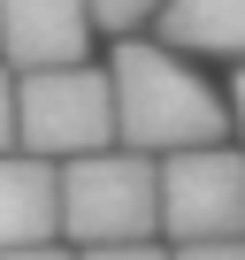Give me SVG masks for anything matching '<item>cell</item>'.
I'll return each instance as SVG.
<instances>
[{
	"mask_svg": "<svg viewBox=\"0 0 245 260\" xmlns=\"http://www.w3.org/2000/svg\"><path fill=\"white\" fill-rule=\"evenodd\" d=\"M107 100H115V146L138 161H176V153H207L230 146V107L215 92L207 69H192L184 54H169L161 39H131L107 61Z\"/></svg>",
	"mask_w": 245,
	"mask_h": 260,
	"instance_id": "obj_1",
	"label": "cell"
},
{
	"mask_svg": "<svg viewBox=\"0 0 245 260\" xmlns=\"http://www.w3.org/2000/svg\"><path fill=\"white\" fill-rule=\"evenodd\" d=\"M62 245L115 252V245H161V169L138 153H92L62 169Z\"/></svg>",
	"mask_w": 245,
	"mask_h": 260,
	"instance_id": "obj_2",
	"label": "cell"
},
{
	"mask_svg": "<svg viewBox=\"0 0 245 260\" xmlns=\"http://www.w3.org/2000/svg\"><path fill=\"white\" fill-rule=\"evenodd\" d=\"M115 146V100H107V69H54V77H23L16 84V153L69 169Z\"/></svg>",
	"mask_w": 245,
	"mask_h": 260,
	"instance_id": "obj_3",
	"label": "cell"
},
{
	"mask_svg": "<svg viewBox=\"0 0 245 260\" xmlns=\"http://www.w3.org/2000/svg\"><path fill=\"white\" fill-rule=\"evenodd\" d=\"M161 169V245H230L245 237V153L237 146H207V153H176L154 161Z\"/></svg>",
	"mask_w": 245,
	"mask_h": 260,
	"instance_id": "obj_4",
	"label": "cell"
},
{
	"mask_svg": "<svg viewBox=\"0 0 245 260\" xmlns=\"http://www.w3.org/2000/svg\"><path fill=\"white\" fill-rule=\"evenodd\" d=\"M84 61H92V23L77 0H0V69L16 84Z\"/></svg>",
	"mask_w": 245,
	"mask_h": 260,
	"instance_id": "obj_5",
	"label": "cell"
},
{
	"mask_svg": "<svg viewBox=\"0 0 245 260\" xmlns=\"http://www.w3.org/2000/svg\"><path fill=\"white\" fill-rule=\"evenodd\" d=\"M62 245V169L0 153V252Z\"/></svg>",
	"mask_w": 245,
	"mask_h": 260,
	"instance_id": "obj_6",
	"label": "cell"
},
{
	"mask_svg": "<svg viewBox=\"0 0 245 260\" xmlns=\"http://www.w3.org/2000/svg\"><path fill=\"white\" fill-rule=\"evenodd\" d=\"M154 39L184 54L192 69L199 61L245 69V0H169V8H154Z\"/></svg>",
	"mask_w": 245,
	"mask_h": 260,
	"instance_id": "obj_7",
	"label": "cell"
},
{
	"mask_svg": "<svg viewBox=\"0 0 245 260\" xmlns=\"http://www.w3.org/2000/svg\"><path fill=\"white\" fill-rule=\"evenodd\" d=\"M84 23H92V39H115V46L154 39V8H138V0H92Z\"/></svg>",
	"mask_w": 245,
	"mask_h": 260,
	"instance_id": "obj_8",
	"label": "cell"
},
{
	"mask_svg": "<svg viewBox=\"0 0 245 260\" xmlns=\"http://www.w3.org/2000/svg\"><path fill=\"white\" fill-rule=\"evenodd\" d=\"M0 153H16V77L0 69Z\"/></svg>",
	"mask_w": 245,
	"mask_h": 260,
	"instance_id": "obj_9",
	"label": "cell"
},
{
	"mask_svg": "<svg viewBox=\"0 0 245 260\" xmlns=\"http://www.w3.org/2000/svg\"><path fill=\"white\" fill-rule=\"evenodd\" d=\"M222 107H230V130H237V153H245V69H230V92H222Z\"/></svg>",
	"mask_w": 245,
	"mask_h": 260,
	"instance_id": "obj_10",
	"label": "cell"
},
{
	"mask_svg": "<svg viewBox=\"0 0 245 260\" xmlns=\"http://www.w3.org/2000/svg\"><path fill=\"white\" fill-rule=\"evenodd\" d=\"M169 260H245V237H230V245H184Z\"/></svg>",
	"mask_w": 245,
	"mask_h": 260,
	"instance_id": "obj_11",
	"label": "cell"
},
{
	"mask_svg": "<svg viewBox=\"0 0 245 260\" xmlns=\"http://www.w3.org/2000/svg\"><path fill=\"white\" fill-rule=\"evenodd\" d=\"M77 260H169V245H115V252H77Z\"/></svg>",
	"mask_w": 245,
	"mask_h": 260,
	"instance_id": "obj_12",
	"label": "cell"
},
{
	"mask_svg": "<svg viewBox=\"0 0 245 260\" xmlns=\"http://www.w3.org/2000/svg\"><path fill=\"white\" fill-rule=\"evenodd\" d=\"M0 260H77L69 245H39V252H0Z\"/></svg>",
	"mask_w": 245,
	"mask_h": 260,
	"instance_id": "obj_13",
	"label": "cell"
}]
</instances>
